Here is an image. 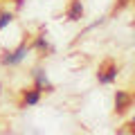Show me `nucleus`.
<instances>
[{"label": "nucleus", "mask_w": 135, "mask_h": 135, "mask_svg": "<svg viewBox=\"0 0 135 135\" xmlns=\"http://www.w3.org/2000/svg\"><path fill=\"white\" fill-rule=\"evenodd\" d=\"M32 79H34V88L41 92H54V86L52 81H50L47 72H45L43 68H34L32 70Z\"/></svg>", "instance_id": "nucleus-2"}, {"label": "nucleus", "mask_w": 135, "mask_h": 135, "mask_svg": "<svg viewBox=\"0 0 135 135\" xmlns=\"http://www.w3.org/2000/svg\"><path fill=\"white\" fill-rule=\"evenodd\" d=\"M0 95H2V83H0Z\"/></svg>", "instance_id": "nucleus-12"}, {"label": "nucleus", "mask_w": 135, "mask_h": 135, "mask_svg": "<svg viewBox=\"0 0 135 135\" xmlns=\"http://www.w3.org/2000/svg\"><path fill=\"white\" fill-rule=\"evenodd\" d=\"M131 0H119V7H124V5H128Z\"/></svg>", "instance_id": "nucleus-10"}, {"label": "nucleus", "mask_w": 135, "mask_h": 135, "mask_svg": "<svg viewBox=\"0 0 135 135\" xmlns=\"http://www.w3.org/2000/svg\"><path fill=\"white\" fill-rule=\"evenodd\" d=\"M41 95H43V92L36 90V88H32V90H25V92H23V104H20V108L36 106V104L41 101Z\"/></svg>", "instance_id": "nucleus-6"}, {"label": "nucleus", "mask_w": 135, "mask_h": 135, "mask_svg": "<svg viewBox=\"0 0 135 135\" xmlns=\"http://www.w3.org/2000/svg\"><path fill=\"white\" fill-rule=\"evenodd\" d=\"M128 104H131V95L124 92V90H117L115 92V110L117 113H124L126 108H128Z\"/></svg>", "instance_id": "nucleus-7"}, {"label": "nucleus", "mask_w": 135, "mask_h": 135, "mask_svg": "<svg viewBox=\"0 0 135 135\" xmlns=\"http://www.w3.org/2000/svg\"><path fill=\"white\" fill-rule=\"evenodd\" d=\"M117 74H119L117 65L108 63L106 68H99V72H97V81H99L101 86H110V83H115V81H117Z\"/></svg>", "instance_id": "nucleus-3"}, {"label": "nucleus", "mask_w": 135, "mask_h": 135, "mask_svg": "<svg viewBox=\"0 0 135 135\" xmlns=\"http://www.w3.org/2000/svg\"><path fill=\"white\" fill-rule=\"evenodd\" d=\"M32 50H38L41 54H45V52H54V47H52V43L47 41V34H38V36H34V41H32V45H29Z\"/></svg>", "instance_id": "nucleus-5"}, {"label": "nucleus", "mask_w": 135, "mask_h": 135, "mask_svg": "<svg viewBox=\"0 0 135 135\" xmlns=\"http://www.w3.org/2000/svg\"><path fill=\"white\" fill-rule=\"evenodd\" d=\"M29 45L27 43H20L18 47H14V50H9V52H5L2 56H0V63L5 68H18L20 63L27 59V54H29Z\"/></svg>", "instance_id": "nucleus-1"}, {"label": "nucleus", "mask_w": 135, "mask_h": 135, "mask_svg": "<svg viewBox=\"0 0 135 135\" xmlns=\"http://www.w3.org/2000/svg\"><path fill=\"white\" fill-rule=\"evenodd\" d=\"M16 2V7H18V9H23V5H25V0H14Z\"/></svg>", "instance_id": "nucleus-9"}, {"label": "nucleus", "mask_w": 135, "mask_h": 135, "mask_svg": "<svg viewBox=\"0 0 135 135\" xmlns=\"http://www.w3.org/2000/svg\"><path fill=\"white\" fill-rule=\"evenodd\" d=\"M11 23H14V14L11 11H0V32L7 29Z\"/></svg>", "instance_id": "nucleus-8"}, {"label": "nucleus", "mask_w": 135, "mask_h": 135, "mask_svg": "<svg viewBox=\"0 0 135 135\" xmlns=\"http://www.w3.org/2000/svg\"><path fill=\"white\" fill-rule=\"evenodd\" d=\"M131 126H133V131H135V117H133V119H131Z\"/></svg>", "instance_id": "nucleus-11"}, {"label": "nucleus", "mask_w": 135, "mask_h": 135, "mask_svg": "<svg viewBox=\"0 0 135 135\" xmlns=\"http://www.w3.org/2000/svg\"><path fill=\"white\" fill-rule=\"evenodd\" d=\"M83 14H86V7H83V2H81V0H72V2H70V7H68L65 18L70 20V23H79V20L83 18Z\"/></svg>", "instance_id": "nucleus-4"}]
</instances>
